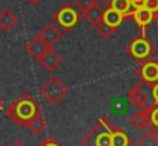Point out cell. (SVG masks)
<instances>
[{
  "label": "cell",
  "mask_w": 158,
  "mask_h": 146,
  "mask_svg": "<svg viewBox=\"0 0 158 146\" xmlns=\"http://www.w3.org/2000/svg\"><path fill=\"white\" fill-rule=\"evenodd\" d=\"M6 115L15 125L28 128V125L35 117L42 115V106L29 92H25L9 105V108L6 109Z\"/></svg>",
  "instance_id": "cell-1"
},
{
  "label": "cell",
  "mask_w": 158,
  "mask_h": 146,
  "mask_svg": "<svg viewBox=\"0 0 158 146\" xmlns=\"http://www.w3.org/2000/svg\"><path fill=\"white\" fill-rule=\"evenodd\" d=\"M114 123L102 117L98 118L97 125L81 139V145L83 146H114L112 143V131H114Z\"/></svg>",
  "instance_id": "cell-2"
},
{
  "label": "cell",
  "mask_w": 158,
  "mask_h": 146,
  "mask_svg": "<svg viewBox=\"0 0 158 146\" xmlns=\"http://www.w3.org/2000/svg\"><path fill=\"white\" fill-rule=\"evenodd\" d=\"M155 45L146 37V34H140L137 37H134L127 45L124 51L137 62H146V60H151L155 54Z\"/></svg>",
  "instance_id": "cell-3"
},
{
  "label": "cell",
  "mask_w": 158,
  "mask_h": 146,
  "mask_svg": "<svg viewBox=\"0 0 158 146\" xmlns=\"http://www.w3.org/2000/svg\"><path fill=\"white\" fill-rule=\"evenodd\" d=\"M80 20H81V12L72 3H64L52 17V22L63 32L72 31L80 23Z\"/></svg>",
  "instance_id": "cell-4"
},
{
  "label": "cell",
  "mask_w": 158,
  "mask_h": 146,
  "mask_svg": "<svg viewBox=\"0 0 158 146\" xmlns=\"http://www.w3.org/2000/svg\"><path fill=\"white\" fill-rule=\"evenodd\" d=\"M69 88L57 77V75H51L42 86H40V94L43 96V98L51 103V105H57L60 103L63 98L68 96Z\"/></svg>",
  "instance_id": "cell-5"
},
{
  "label": "cell",
  "mask_w": 158,
  "mask_h": 146,
  "mask_svg": "<svg viewBox=\"0 0 158 146\" xmlns=\"http://www.w3.org/2000/svg\"><path fill=\"white\" fill-rule=\"evenodd\" d=\"M127 100L132 106H135L137 109H143V108H148L149 105L154 103L152 100V92H151V88L143 83V82H138L137 85H134L131 88V91L127 92Z\"/></svg>",
  "instance_id": "cell-6"
},
{
  "label": "cell",
  "mask_w": 158,
  "mask_h": 146,
  "mask_svg": "<svg viewBox=\"0 0 158 146\" xmlns=\"http://www.w3.org/2000/svg\"><path fill=\"white\" fill-rule=\"evenodd\" d=\"M135 74L140 77V82L146 83L149 88L158 83V60L151 58L146 62H141L140 66L137 68Z\"/></svg>",
  "instance_id": "cell-7"
},
{
  "label": "cell",
  "mask_w": 158,
  "mask_h": 146,
  "mask_svg": "<svg viewBox=\"0 0 158 146\" xmlns=\"http://www.w3.org/2000/svg\"><path fill=\"white\" fill-rule=\"evenodd\" d=\"M129 17H132V20L135 22V25L140 28L141 34H146V29H148V28L151 26V23L155 20V12H152V11H149L146 6H143V8L134 9Z\"/></svg>",
  "instance_id": "cell-8"
},
{
  "label": "cell",
  "mask_w": 158,
  "mask_h": 146,
  "mask_svg": "<svg viewBox=\"0 0 158 146\" xmlns=\"http://www.w3.org/2000/svg\"><path fill=\"white\" fill-rule=\"evenodd\" d=\"M49 48H51V46H49V45H48V43H46V42L37 34L32 40H29V42L26 43L25 51H26V52H28L35 62H39V60L46 54V51H48Z\"/></svg>",
  "instance_id": "cell-9"
},
{
  "label": "cell",
  "mask_w": 158,
  "mask_h": 146,
  "mask_svg": "<svg viewBox=\"0 0 158 146\" xmlns=\"http://www.w3.org/2000/svg\"><path fill=\"white\" fill-rule=\"evenodd\" d=\"M39 36L52 48L57 42H60V39L63 37V31L54 23V22H49L48 25H45L42 28V31L39 32Z\"/></svg>",
  "instance_id": "cell-10"
},
{
  "label": "cell",
  "mask_w": 158,
  "mask_h": 146,
  "mask_svg": "<svg viewBox=\"0 0 158 146\" xmlns=\"http://www.w3.org/2000/svg\"><path fill=\"white\" fill-rule=\"evenodd\" d=\"M61 62H63V57L55 51V49L49 48L48 51H46V54L39 60V63L46 69V71H49V72H54L60 65H61Z\"/></svg>",
  "instance_id": "cell-11"
},
{
  "label": "cell",
  "mask_w": 158,
  "mask_h": 146,
  "mask_svg": "<svg viewBox=\"0 0 158 146\" xmlns=\"http://www.w3.org/2000/svg\"><path fill=\"white\" fill-rule=\"evenodd\" d=\"M131 125H132V128L137 129V131L149 129V111H148V108L138 109L135 114H132V117H131Z\"/></svg>",
  "instance_id": "cell-12"
},
{
  "label": "cell",
  "mask_w": 158,
  "mask_h": 146,
  "mask_svg": "<svg viewBox=\"0 0 158 146\" xmlns=\"http://www.w3.org/2000/svg\"><path fill=\"white\" fill-rule=\"evenodd\" d=\"M15 25H17V15L9 8H3L0 11V29L6 32L11 31Z\"/></svg>",
  "instance_id": "cell-13"
},
{
  "label": "cell",
  "mask_w": 158,
  "mask_h": 146,
  "mask_svg": "<svg viewBox=\"0 0 158 146\" xmlns=\"http://www.w3.org/2000/svg\"><path fill=\"white\" fill-rule=\"evenodd\" d=\"M124 15L123 14H120L118 11H115V9H112V8H105V12H103V22L107 23L109 26H112V28H115V29H118L120 28V25L124 22Z\"/></svg>",
  "instance_id": "cell-14"
},
{
  "label": "cell",
  "mask_w": 158,
  "mask_h": 146,
  "mask_svg": "<svg viewBox=\"0 0 158 146\" xmlns=\"http://www.w3.org/2000/svg\"><path fill=\"white\" fill-rule=\"evenodd\" d=\"M105 8H112V9L118 11L120 14H123L124 17L131 15V12L134 11L131 0H106Z\"/></svg>",
  "instance_id": "cell-15"
},
{
  "label": "cell",
  "mask_w": 158,
  "mask_h": 146,
  "mask_svg": "<svg viewBox=\"0 0 158 146\" xmlns=\"http://www.w3.org/2000/svg\"><path fill=\"white\" fill-rule=\"evenodd\" d=\"M103 12H105V8L100 6V3H95V5H92L89 9H86V11L81 12V14H83V17H85L91 25L95 26V25L103 19Z\"/></svg>",
  "instance_id": "cell-16"
},
{
  "label": "cell",
  "mask_w": 158,
  "mask_h": 146,
  "mask_svg": "<svg viewBox=\"0 0 158 146\" xmlns=\"http://www.w3.org/2000/svg\"><path fill=\"white\" fill-rule=\"evenodd\" d=\"M112 143H114V146H131V139L123 129H120L118 126H114Z\"/></svg>",
  "instance_id": "cell-17"
},
{
  "label": "cell",
  "mask_w": 158,
  "mask_h": 146,
  "mask_svg": "<svg viewBox=\"0 0 158 146\" xmlns=\"http://www.w3.org/2000/svg\"><path fill=\"white\" fill-rule=\"evenodd\" d=\"M137 146H158V135L149 129L137 140Z\"/></svg>",
  "instance_id": "cell-18"
},
{
  "label": "cell",
  "mask_w": 158,
  "mask_h": 146,
  "mask_svg": "<svg viewBox=\"0 0 158 146\" xmlns=\"http://www.w3.org/2000/svg\"><path fill=\"white\" fill-rule=\"evenodd\" d=\"M28 129L32 132V134H35V135H40L45 129H46V122H45V118H43V115H39V117H35L29 125H28Z\"/></svg>",
  "instance_id": "cell-19"
},
{
  "label": "cell",
  "mask_w": 158,
  "mask_h": 146,
  "mask_svg": "<svg viewBox=\"0 0 158 146\" xmlns=\"http://www.w3.org/2000/svg\"><path fill=\"white\" fill-rule=\"evenodd\" d=\"M95 31L100 34V37H103V39H110L114 34H115V28H112V26H109L107 23H105L103 20H100L97 25H95Z\"/></svg>",
  "instance_id": "cell-20"
},
{
  "label": "cell",
  "mask_w": 158,
  "mask_h": 146,
  "mask_svg": "<svg viewBox=\"0 0 158 146\" xmlns=\"http://www.w3.org/2000/svg\"><path fill=\"white\" fill-rule=\"evenodd\" d=\"M95 3H97V0H75V6L80 9V12H85Z\"/></svg>",
  "instance_id": "cell-21"
},
{
  "label": "cell",
  "mask_w": 158,
  "mask_h": 146,
  "mask_svg": "<svg viewBox=\"0 0 158 146\" xmlns=\"http://www.w3.org/2000/svg\"><path fill=\"white\" fill-rule=\"evenodd\" d=\"M37 146H61V145L58 143L57 139H54V137H46L42 143H39Z\"/></svg>",
  "instance_id": "cell-22"
},
{
  "label": "cell",
  "mask_w": 158,
  "mask_h": 146,
  "mask_svg": "<svg viewBox=\"0 0 158 146\" xmlns=\"http://www.w3.org/2000/svg\"><path fill=\"white\" fill-rule=\"evenodd\" d=\"M149 11L152 12H157L158 11V0H146V5H144Z\"/></svg>",
  "instance_id": "cell-23"
},
{
  "label": "cell",
  "mask_w": 158,
  "mask_h": 146,
  "mask_svg": "<svg viewBox=\"0 0 158 146\" xmlns=\"http://www.w3.org/2000/svg\"><path fill=\"white\" fill-rule=\"evenodd\" d=\"M131 5L134 9H138V8H143L146 5V0H131Z\"/></svg>",
  "instance_id": "cell-24"
},
{
  "label": "cell",
  "mask_w": 158,
  "mask_h": 146,
  "mask_svg": "<svg viewBox=\"0 0 158 146\" xmlns=\"http://www.w3.org/2000/svg\"><path fill=\"white\" fill-rule=\"evenodd\" d=\"M151 92H152V100H154V103L158 105V83L151 88Z\"/></svg>",
  "instance_id": "cell-25"
},
{
  "label": "cell",
  "mask_w": 158,
  "mask_h": 146,
  "mask_svg": "<svg viewBox=\"0 0 158 146\" xmlns=\"http://www.w3.org/2000/svg\"><path fill=\"white\" fill-rule=\"evenodd\" d=\"M11 146H26L23 142H20V140H15V142H12V145Z\"/></svg>",
  "instance_id": "cell-26"
},
{
  "label": "cell",
  "mask_w": 158,
  "mask_h": 146,
  "mask_svg": "<svg viewBox=\"0 0 158 146\" xmlns=\"http://www.w3.org/2000/svg\"><path fill=\"white\" fill-rule=\"evenodd\" d=\"M26 2H28L29 5H37V3H40L42 0H26Z\"/></svg>",
  "instance_id": "cell-27"
},
{
  "label": "cell",
  "mask_w": 158,
  "mask_h": 146,
  "mask_svg": "<svg viewBox=\"0 0 158 146\" xmlns=\"http://www.w3.org/2000/svg\"><path fill=\"white\" fill-rule=\"evenodd\" d=\"M3 108V100H2V97H0V109Z\"/></svg>",
  "instance_id": "cell-28"
},
{
  "label": "cell",
  "mask_w": 158,
  "mask_h": 146,
  "mask_svg": "<svg viewBox=\"0 0 158 146\" xmlns=\"http://www.w3.org/2000/svg\"><path fill=\"white\" fill-rule=\"evenodd\" d=\"M0 54H2V49H0Z\"/></svg>",
  "instance_id": "cell-29"
},
{
  "label": "cell",
  "mask_w": 158,
  "mask_h": 146,
  "mask_svg": "<svg viewBox=\"0 0 158 146\" xmlns=\"http://www.w3.org/2000/svg\"><path fill=\"white\" fill-rule=\"evenodd\" d=\"M0 146H3V145H0Z\"/></svg>",
  "instance_id": "cell-30"
}]
</instances>
